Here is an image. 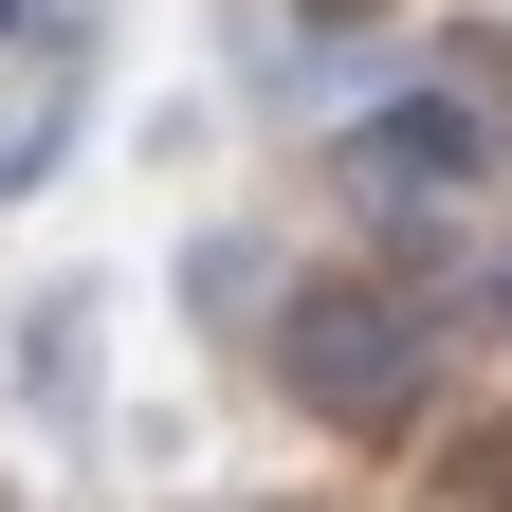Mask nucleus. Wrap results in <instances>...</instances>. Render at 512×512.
<instances>
[{"mask_svg":"<svg viewBox=\"0 0 512 512\" xmlns=\"http://www.w3.org/2000/svg\"><path fill=\"white\" fill-rule=\"evenodd\" d=\"M311 384H330V403H384V384H403V348H384V311H311V348H293Z\"/></svg>","mask_w":512,"mask_h":512,"instance_id":"obj_1","label":"nucleus"}]
</instances>
